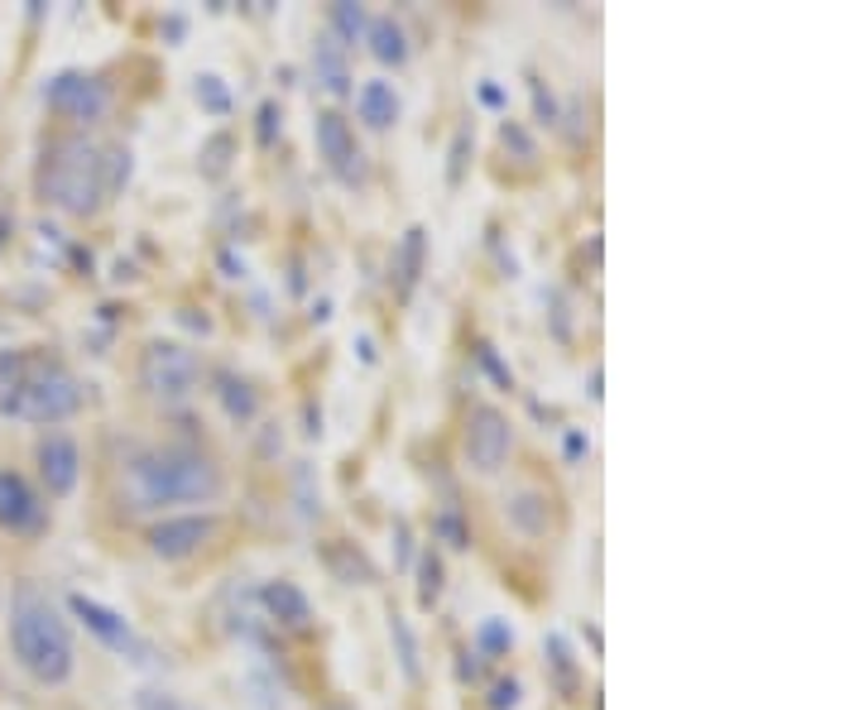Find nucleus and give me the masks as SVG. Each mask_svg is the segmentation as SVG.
I'll return each mask as SVG.
<instances>
[{"label": "nucleus", "instance_id": "f257e3e1", "mask_svg": "<svg viewBox=\"0 0 864 710\" xmlns=\"http://www.w3.org/2000/svg\"><path fill=\"white\" fill-rule=\"evenodd\" d=\"M226 490L222 466L193 446H154L125 466V500L135 510H164V504H212Z\"/></svg>", "mask_w": 864, "mask_h": 710}, {"label": "nucleus", "instance_id": "f03ea898", "mask_svg": "<svg viewBox=\"0 0 864 710\" xmlns=\"http://www.w3.org/2000/svg\"><path fill=\"white\" fill-rule=\"evenodd\" d=\"M82 409V384L43 351H0V413L20 423H63Z\"/></svg>", "mask_w": 864, "mask_h": 710}, {"label": "nucleus", "instance_id": "7ed1b4c3", "mask_svg": "<svg viewBox=\"0 0 864 710\" xmlns=\"http://www.w3.org/2000/svg\"><path fill=\"white\" fill-rule=\"evenodd\" d=\"M10 648L20 658V668L43 687H63L72 668H78L68 619L34 586H14L10 596Z\"/></svg>", "mask_w": 864, "mask_h": 710}, {"label": "nucleus", "instance_id": "20e7f679", "mask_svg": "<svg viewBox=\"0 0 864 710\" xmlns=\"http://www.w3.org/2000/svg\"><path fill=\"white\" fill-rule=\"evenodd\" d=\"M39 187L58 212L68 216H92L106 197V158L86 135H63L49 144L39 168Z\"/></svg>", "mask_w": 864, "mask_h": 710}, {"label": "nucleus", "instance_id": "39448f33", "mask_svg": "<svg viewBox=\"0 0 864 710\" xmlns=\"http://www.w3.org/2000/svg\"><path fill=\"white\" fill-rule=\"evenodd\" d=\"M197 380H202V366L197 356L187 351L178 341H150L140 356V384L144 394L158 399V403H187L197 394Z\"/></svg>", "mask_w": 864, "mask_h": 710}, {"label": "nucleus", "instance_id": "423d86ee", "mask_svg": "<svg viewBox=\"0 0 864 710\" xmlns=\"http://www.w3.org/2000/svg\"><path fill=\"white\" fill-rule=\"evenodd\" d=\"M461 446H466V461L475 475H495L504 461H510V446H514V428L510 418L490 403H475L466 413V432H461Z\"/></svg>", "mask_w": 864, "mask_h": 710}, {"label": "nucleus", "instance_id": "0eeeda50", "mask_svg": "<svg viewBox=\"0 0 864 710\" xmlns=\"http://www.w3.org/2000/svg\"><path fill=\"white\" fill-rule=\"evenodd\" d=\"M68 610L82 619L86 634H96V639L106 644V648H115L121 658H130V662H154V648L144 644L135 629H130V619L106 610L101 600H92V596H68Z\"/></svg>", "mask_w": 864, "mask_h": 710}, {"label": "nucleus", "instance_id": "6e6552de", "mask_svg": "<svg viewBox=\"0 0 864 710\" xmlns=\"http://www.w3.org/2000/svg\"><path fill=\"white\" fill-rule=\"evenodd\" d=\"M43 101H49L58 115H68V121H101L111 106L106 82H96L92 72H78V68H68V72L43 82Z\"/></svg>", "mask_w": 864, "mask_h": 710}, {"label": "nucleus", "instance_id": "1a4fd4ad", "mask_svg": "<svg viewBox=\"0 0 864 710\" xmlns=\"http://www.w3.org/2000/svg\"><path fill=\"white\" fill-rule=\"evenodd\" d=\"M212 538H216L212 514H178V518H164V524L150 528V553L164 562H183V557L202 553Z\"/></svg>", "mask_w": 864, "mask_h": 710}, {"label": "nucleus", "instance_id": "9d476101", "mask_svg": "<svg viewBox=\"0 0 864 710\" xmlns=\"http://www.w3.org/2000/svg\"><path fill=\"white\" fill-rule=\"evenodd\" d=\"M317 154H322V164L337 173L341 183H360V178H366V154H360L351 125H346L337 111L317 115Z\"/></svg>", "mask_w": 864, "mask_h": 710}, {"label": "nucleus", "instance_id": "9b49d317", "mask_svg": "<svg viewBox=\"0 0 864 710\" xmlns=\"http://www.w3.org/2000/svg\"><path fill=\"white\" fill-rule=\"evenodd\" d=\"M78 475H82V452L78 442L63 438V432H49V438L39 442V481L49 490L53 500H63L78 490Z\"/></svg>", "mask_w": 864, "mask_h": 710}, {"label": "nucleus", "instance_id": "f8f14e48", "mask_svg": "<svg viewBox=\"0 0 864 710\" xmlns=\"http://www.w3.org/2000/svg\"><path fill=\"white\" fill-rule=\"evenodd\" d=\"M0 528H10V533L43 528V504L29 490L24 475H14V471H0Z\"/></svg>", "mask_w": 864, "mask_h": 710}, {"label": "nucleus", "instance_id": "ddd939ff", "mask_svg": "<svg viewBox=\"0 0 864 710\" xmlns=\"http://www.w3.org/2000/svg\"><path fill=\"white\" fill-rule=\"evenodd\" d=\"M255 605L279 629H308V619H312V605L294 582H265L255 590Z\"/></svg>", "mask_w": 864, "mask_h": 710}, {"label": "nucleus", "instance_id": "4468645a", "mask_svg": "<svg viewBox=\"0 0 864 710\" xmlns=\"http://www.w3.org/2000/svg\"><path fill=\"white\" fill-rule=\"evenodd\" d=\"M312 78L327 96L351 92V63H346V49L331 34H317V43H312Z\"/></svg>", "mask_w": 864, "mask_h": 710}, {"label": "nucleus", "instance_id": "2eb2a0df", "mask_svg": "<svg viewBox=\"0 0 864 710\" xmlns=\"http://www.w3.org/2000/svg\"><path fill=\"white\" fill-rule=\"evenodd\" d=\"M423 259H428V230L423 226H409L394 250V288L399 298H409L418 288V274H423Z\"/></svg>", "mask_w": 864, "mask_h": 710}, {"label": "nucleus", "instance_id": "dca6fc26", "mask_svg": "<svg viewBox=\"0 0 864 710\" xmlns=\"http://www.w3.org/2000/svg\"><path fill=\"white\" fill-rule=\"evenodd\" d=\"M356 111H360V121H366L370 130H389L399 121V96H394V86L389 82H366L356 92Z\"/></svg>", "mask_w": 864, "mask_h": 710}, {"label": "nucleus", "instance_id": "f3484780", "mask_svg": "<svg viewBox=\"0 0 864 710\" xmlns=\"http://www.w3.org/2000/svg\"><path fill=\"white\" fill-rule=\"evenodd\" d=\"M366 39H370V53L380 58V63H394V68L409 63V34L394 24V14H380V20H370Z\"/></svg>", "mask_w": 864, "mask_h": 710}, {"label": "nucleus", "instance_id": "a211bd4d", "mask_svg": "<svg viewBox=\"0 0 864 710\" xmlns=\"http://www.w3.org/2000/svg\"><path fill=\"white\" fill-rule=\"evenodd\" d=\"M327 567L337 576L341 586H370L374 582V567L366 562V553H356L351 543H331L327 547Z\"/></svg>", "mask_w": 864, "mask_h": 710}, {"label": "nucleus", "instance_id": "6ab92c4d", "mask_svg": "<svg viewBox=\"0 0 864 710\" xmlns=\"http://www.w3.org/2000/svg\"><path fill=\"white\" fill-rule=\"evenodd\" d=\"M389 644H394V658H399V668L403 677L418 687L423 682V668H418V639H413V629H409V619H403L399 610L389 615Z\"/></svg>", "mask_w": 864, "mask_h": 710}, {"label": "nucleus", "instance_id": "aec40b11", "mask_svg": "<svg viewBox=\"0 0 864 710\" xmlns=\"http://www.w3.org/2000/svg\"><path fill=\"white\" fill-rule=\"evenodd\" d=\"M366 29H370L366 6H356V0H337V6H331V39H337L341 49L366 39Z\"/></svg>", "mask_w": 864, "mask_h": 710}, {"label": "nucleus", "instance_id": "412c9836", "mask_svg": "<svg viewBox=\"0 0 864 710\" xmlns=\"http://www.w3.org/2000/svg\"><path fill=\"white\" fill-rule=\"evenodd\" d=\"M216 394H222V403H226V413L230 418H240V423H250L255 418V394H250V384L245 380H236V374H216Z\"/></svg>", "mask_w": 864, "mask_h": 710}, {"label": "nucleus", "instance_id": "4be33fe9", "mask_svg": "<svg viewBox=\"0 0 864 710\" xmlns=\"http://www.w3.org/2000/svg\"><path fill=\"white\" fill-rule=\"evenodd\" d=\"M510 518L524 533H533V538H538V533H547V500L543 495H514L510 500Z\"/></svg>", "mask_w": 864, "mask_h": 710}, {"label": "nucleus", "instance_id": "5701e85b", "mask_svg": "<svg viewBox=\"0 0 864 710\" xmlns=\"http://www.w3.org/2000/svg\"><path fill=\"white\" fill-rule=\"evenodd\" d=\"M418 600H423V610H432V605L442 600V557L438 553H423L418 557Z\"/></svg>", "mask_w": 864, "mask_h": 710}, {"label": "nucleus", "instance_id": "b1692460", "mask_svg": "<svg viewBox=\"0 0 864 710\" xmlns=\"http://www.w3.org/2000/svg\"><path fill=\"white\" fill-rule=\"evenodd\" d=\"M130 710H197L193 701H183L178 691H164V687H140L130 697Z\"/></svg>", "mask_w": 864, "mask_h": 710}, {"label": "nucleus", "instance_id": "393cba45", "mask_svg": "<svg viewBox=\"0 0 864 710\" xmlns=\"http://www.w3.org/2000/svg\"><path fill=\"white\" fill-rule=\"evenodd\" d=\"M197 101L212 115H226L230 111V92H226V82L216 78V72H202V78H197Z\"/></svg>", "mask_w": 864, "mask_h": 710}, {"label": "nucleus", "instance_id": "a878e982", "mask_svg": "<svg viewBox=\"0 0 864 710\" xmlns=\"http://www.w3.org/2000/svg\"><path fill=\"white\" fill-rule=\"evenodd\" d=\"M230 150H236V144H230V135H212L207 144H202V173H207V178H222L226 173V164H230Z\"/></svg>", "mask_w": 864, "mask_h": 710}, {"label": "nucleus", "instance_id": "bb28decb", "mask_svg": "<svg viewBox=\"0 0 864 710\" xmlns=\"http://www.w3.org/2000/svg\"><path fill=\"white\" fill-rule=\"evenodd\" d=\"M510 644H514V629L504 625V619H485V625H481V648H485V654H504Z\"/></svg>", "mask_w": 864, "mask_h": 710}, {"label": "nucleus", "instance_id": "cd10ccee", "mask_svg": "<svg viewBox=\"0 0 864 710\" xmlns=\"http://www.w3.org/2000/svg\"><path fill=\"white\" fill-rule=\"evenodd\" d=\"M547 654H553V662H557V677H562V687H576L572 654H567V639H562V634H553V639H547Z\"/></svg>", "mask_w": 864, "mask_h": 710}, {"label": "nucleus", "instance_id": "c85d7f7f", "mask_svg": "<svg viewBox=\"0 0 864 710\" xmlns=\"http://www.w3.org/2000/svg\"><path fill=\"white\" fill-rule=\"evenodd\" d=\"M528 86H533V111H538V121H543V125H553V121H557V101H553V92H547V86H543L538 78H533Z\"/></svg>", "mask_w": 864, "mask_h": 710}, {"label": "nucleus", "instance_id": "c756f323", "mask_svg": "<svg viewBox=\"0 0 864 710\" xmlns=\"http://www.w3.org/2000/svg\"><path fill=\"white\" fill-rule=\"evenodd\" d=\"M279 101H265V106H259V144H274V135H279Z\"/></svg>", "mask_w": 864, "mask_h": 710}, {"label": "nucleus", "instance_id": "7c9ffc66", "mask_svg": "<svg viewBox=\"0 0 864 710\" xmlns=\"http://www.w3.org/2000/svg\"><path fill=\"white\" fill-rule=\"evenodd\" d=\"M500 140H504V144H514V150L524 154V158H533V140H528V135H524V130H518L514 121H504V125H500Z\"/></svg>", "mask_w": 864, "mask_h": 710}, {"label": "nucleus", "instance_id": "2f4dec72", "mask_svg": "<svg viewBox=\"0 0 864 710\" xmlns=\"http://www.w3.org/2000/svg\"><path fill=\"white\" fill-rule=\"evenodd\" d=\"M518 706V682H500L495 697H490V710H514Z\"/></svg>", "mask_w": 864, "mask_h": 710}, {"label": "nucleus", "instance_id": "473e14b6", "mask_svg": "<svg viewBox=\"0 0 864 710\" xmlns=\"http://www.w3.org/2000/svg\"><path fill=\"white\" fill-rule=\"evenodd\" d=\"M466 140H471V130H461L456 144H452V183L461 178V164H466Z\"/></svg>", "mask_w": 864, "mask_h": 710}, {"label": "nucleus", "instance_id": "72a5a7b5", "mask_svg": "<svg viewBox=\"0 0 864 710\" xmlns=\"http://www.w3.org/2000/svg\"><path fill=\"white\" fill-rule=\"evenodd\" d=\"M442 533H446V543H452V547H466V528H461L456 524V518H442V524H438Z\"/></svg>", "mask_w": 864, "mask_h": 710}, {"label": "nucleus", "instance_id": "f704fd0d", "mask_svg": "<svg viewBox=\"0 0 864 710\" xmlns=\"http://www.w3.org/2000/svg\"><path fill=\"white\" fill-rule=\"evenodd\" d=\"M590 452V442L582 438V432H567V461H582Z\"/></svg>", "mask_w": 864, "mask_h": 710}, {"label": "nucleus", "instance_id": "c9c22d12", "mask_svg": "<svg viewBox=\"0 0 864 710\" xmlns=\"http://www.w3.org/2000/svg\"><path fill=\"white\" fill-rule=\"evenodd\" d=\"M481 101H485V106H504V92H500L495 82H485V86H481Z\"/></svg>", "mask_w": 864, "mask_h": 710}, {"label": "nucleus", "instance_id": "e433bc0d", "mask_svg": "<svg viewBox=\"0 0 864 710\" xmlns=\"http://www.w3.org/2000/svg\"><path fill=\"white\" fill-rule=\"evenodd\" d=\"M331 710H341V706H331Z\"/></svg>", "mask_w": 864, "mask_h": 710}]
</instances>
